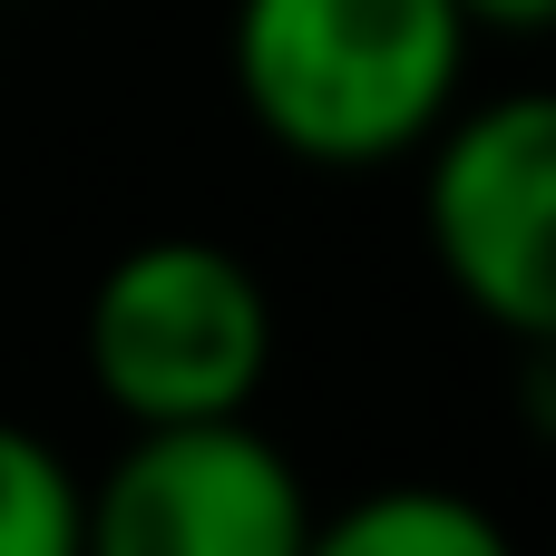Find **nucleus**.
<instances>
[{
    "label": "nucleus",
    "instance_id": "f257e3e1",
    "mask_svg": "<svg viewBox=\"0 0 556 556\" xmlns=\"http://www.w3.org/2000/svg\"><path fill=\"white\" fill-rule=\"evenodd\" d=\"M469 59L459 0H235L225 20L244 117L323 176L401 166L469 98Z\"/></svg>",
    "mask_w": 556,
    "mask_h": 556
},
{
    "label": "nucleus",
    "instance_id": "f03ea898",
    "mask_svg": "<svg viewBox=\"0 0 556 556\" xmlns=\"http://www.w3.org/2000/svg\"><path fill=\"white\" fill-rule=\"evenodd\" d=\"M78 362L127 430L235 420L274 381V293L225 235H147L88 283Z\"/></svg>",
    "mask_w": 556,
    "mask_h": 556
},
{
    "label": "nucleus",
    "instance_id": "7ed1b4c3",
    "mask_svg": "<svg viewBox=\"0 0 556 556\" xmlns=\"http://www.w3.org/2000/svg\"><path fill=\"white\" fill-rule=\"evenodd\" d=\"M420 235L440 283L508 342L556 332V98H459L420 147Z\"/></svg>",
    "mask_w": 556,
    "mask_h": 556
},
{
    "label": "nucleus",
    "instance_id": "20e7f679",
    "mask_svg": "<svg viewBox=\"0 0 556 556\" xmlns=\"http://www.w3.org/2000/svg\"><path fill=\"white\" fill-rule=\"evenodd\" d=\"M303 538L313 489L254 410L127 430L78 498V556H303Z\"/></svg>",
    "mask_w": 556,
    "mask_h": 556
},
{
    "label": "nucleus",
    "instance_id": "39448f33",
    "mask_svg": "<svg viewBox=\"0 0 556 556\" xmlns=\"http://www.w3.org/2000/svg\"><path fill=\"white\" fill-rule=\"evenodd\" d=\"M303 556H518V538L469 489L391 479V489H362L342 508H313Z\"/></svg>",
    "mask_w": 556,
    "mask_h": 556
},
{
    "label": "nucleus",
    "instance_id": "423d86ee",
    "mask_svg": "<svg viewBox=\"0 0 556 556\" xmlns=\"http://www.w3.org/2000/svg\"><path fill=\"white\" fill-rule=\"evenodd\" d=\"M78 498L88 479L0 410V556H78Z\"/></svg>",
    "mask_w": 556,
    "mask_h": 556
},
{
    "label": "nucleus",
    "instance_id": "0eeeda50",
    "mask_svg": "<svg viewBox=\"0 0 556 556\" xmlns=\"http://www.w3.org/2000/svg\"><path fill=\"white\" fill-rule=\"evenodd\" d=\"M479 39H547L556 29V0H459Z\"/></svg>",
    "mask_w": 556,
    "mask_h": 556
}]
</instances>
